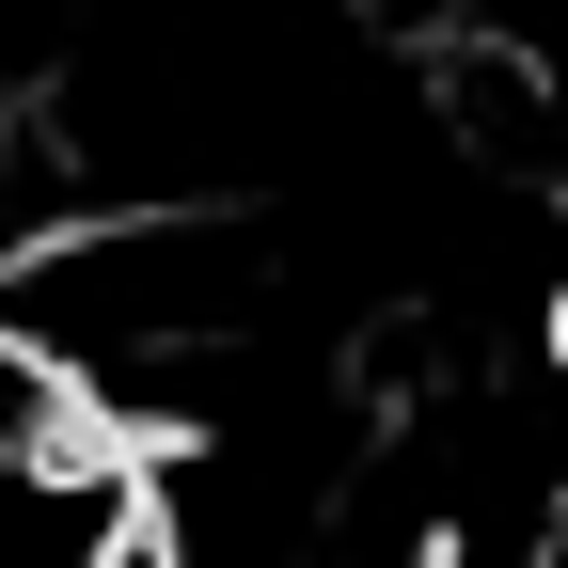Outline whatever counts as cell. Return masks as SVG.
I'll use <instances>...</instances> for the list:
<instances>
[{
	"mask_svg": "<svg viewBox=\"0 0 568 568\" xmlns=\"http://www.w3.org/2000/svg\"><path fill=\"white\" fill-rule=\"evenodd\" d=\"M142 537V443L111 426H48V443H0V568H126Z\"/></svg>",
	"mask_w": 568,
	"mask_h": 568,
	"instance_id": "obj_1",
	"label": "cell"
},
{
	"mask_svg": "<svg viewBox=\"0 0 568 568\" xmlns=\"http://www.w3.org/2000/svg\"><path fill=\"white\" fill-rule=\"evenodd\" d=\"M48 426H80V395H63L32 347H17V316H0V443H48Z\"/></svg>",
	"mask_w": 568,
	"mask_h": 568,
	"instance_id": "obj_2",
	"label": "cell"
},
{
	"mask_svg": "<svg viewBox=\"0 0 568 568\" xmlns=\"http://www.w3.org/2000/svg\"><path fill=\"white\" fill-rule=\"evenodd\" d=\"M552 364H568V284H552Z\"/></svg>",
	"mask_w": 568,
	"mask_h": 568,
	"instance_id": "obj_3",
	"label": "cell"
}]
</instances>
